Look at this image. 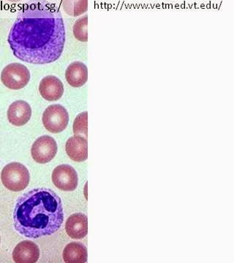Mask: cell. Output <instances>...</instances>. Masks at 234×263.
I'll use <instances>...</instances> for the list:
<instances>
[{
  "mask_svg": "<svg viewBox=\"0 0 234 263\" xmlns=\"http://www.w3.org/2000/svg\"><path fill=\"white\" fill-rule=\"evenodd\" d=\"M66 40L60 8L47 0H29L12 26L8 41L21 61L48 65L62 56Z\"/></svg>",
  "mask_w": 234,
  "mask_h": 263,
  "instance_id": "obj_1",
  "label": "cell"
},
{
  "mask_svg": "<svg viewBox=\"0 0 234 263\" xmlns=\"http://www.w3.org/2000/svg\"><path fill=\"white\" fill-rule=\"evenodd\" d=\"M63 221L61 198L49 189L30 190L15 203V229L26 238L34 239L53 234L61 228Z\"/></svg>",
  "mask_w": 234,
  "mask_h": 263,
  "instance_id": "obj_2",
  "label": "cell"
},
{
  "mask_svg": "<svg viewBox=\"0 0 234 263\" xmlns=\"http://www.w3.org/2000/svg\"><path fill=\"white\" fill-rule=\"evenodd\" d=\"M1 180L5 188L17 193L23 191L28 186L30 174L23 164L10 162L2 171Z\"/></svg>",
  "mask_w": 234,
  "mask_h": 263,
  "instance_id": "obj_3",
  "label": "cell"
},
{
  "mask_svg": "<svg viewBox=\"0 0 234 263\" xmlns=\"http://www.w3.org/2000/svg\"><path fill=\"white\" fill-rule=\"evenodd\" d=\"M30 72L21 63L9 64L1 72V81L8 89L19 90L25 87L30 80Z\"/></svg>",
  "mask_w": 234,
  "mask_h": 263,
  "instance_id": "obj_4",
  "label": "cell"
},
{
  "mask_svg": "<svg viewBox=\"0 0 234 263\" xmlns=\"http://www.w3.org/2000/svg\"><path fill=\"white\" fill-rule=\"evenodd\" d=\"M42 122L47 130L53 134H58L65 130L68 125V112L60 104L50 105L43 114Z\"/></svg>",
  "mask_w": 234,
  "mask_h": 263,
  "instance_id": "obj_5",
  "label": "cell"
},
{
  "mask_svg": "<svg viewBox=\"0 0 234 263\" xmlns=\"http://www.w3.org/2000/svg\"><path fill=\"white\" fill-rule=\"evenodd\" d=\"M58 146L55 138L49 136H43L38 138L33 143L31 155L37 163L46 164L55 158Z\"/></svg>",
  "mask_w": 234,
  "mask_h": 263,
  "instance_id": "obj_6",
  "label": "cell"
},
{
  "mask_svg": "<svg viewBox=\"0 0 234 263\" xmlns=\"http://www.w3.org/2000/svg\"><path fill=\"white\" fill-rule=\"evenodd\" d=\"M51 179L55 186L62 191H74L79 183L77 172L69 164H60L55 167Z\"/></svg>",
  "mask_w": 234,
  "mask_h": 263,
  "instance_id": "obj_7",
  "label": "cell"
},
{
  "mask_svg": "<svg viewBox=\"0 0 234 263\" xmlns=\"http://www.w3.org/2000/svg\"><path fill=\"white\" fill-rule=\"evenodd\" d=\"M39 92L47 101H57L64 94V85L55 76H47L39 84Z\"/></svg>",
  "mask_w": 234,
  "mask_h": 263,
  "instance_id": "obj_8",
  "label": "cell"
},
{
  "mask_svg": "<svg viewBox=\"0 0 234 263\" xmlns=\"http://www.w3.org/2000/svg\"><path fill=\"white\" fill-rule=\"evenodd\" d=\"M7 116L10 124L15 127H22L30 120L32 108L27 102L17 100L10 105Z\"/></svg>",
  "mask_w": 234,
  "mask_h": 263,
  "instance_id": "obj_9",
  "label": "cell"
},
{
  "mask_svg": "<svg viewBox=\"0 0 234 263\" xmlns=\"http://www.w3.org/2000/svg\"><path fill=\"white\" fill-rule=\"evenodd\" d=\"M16 263H35L40 257L38 246L31 240H23L17 245L12 254Z\"/></svg>",
  "mask_w": 234,
  "mask_h": 263,
  "instance_id": "obj_10",
  "label": "cell"
},
{
  "mask_svg": "<svg viewBox=\"0 0 234 263\" xmlns=\"http://www.w3.org/2000/svg\"><path fill=\"white\" fill-rule=\"evenodd\" d=\"M65 230L67 235L73 239H82L87 235V216L81 213H76L69 216L65 223Z\"/></svg>",
  "mask_w": 234,
  "mask_h": 263,
  "instance_id": "obj_11",
  "label": "cell"
},
{
  "mask_svg": "<svg viewBox=\"0 0 234 263\" xmlns=\"http://www.w3.org/2000/svg\"><path fill=\"white\" fill-rule=\"evenodd\" d=\"M67 156L74 162H84L88 158V142L84 137H70L65 144Z\"/></svg>",
  "mask_w": 234,
  "mask_h": 263,
  "instance_id": "obj_12",
  "label": "cell"
},
{
  "mask_svg": "<svg viewBox=\"0 0 234 263\" xmlns=\"http://www.w3.org/2000/svg\"><path fill=\"white\" fill-rule=\"evenodd\" d=\"M65 79L68 84L73 87H81L87 82V67L83 62H72L65 71Z\"/></svg>",
  "mask_w": 234,
  "mask_h": 263,
  "instance_id": "obj_13",
  "label": "cell"
},
{
  "mask_svg": "<svg viewBox=\"0 0 234 263\" xmlns=\"http://www.w3.org/2000/svg\"><path fill=\"white\" fill-rule=\"evenodd\" d=\"M62 257L66 263H85L87 261V249L80 242H72L64 249Z\"/></svg>",
  "mask_w": 234,
  "mask_h": 263,
  "instance_id": "obj_14",
  "label": "cell"
},
{
  "mask_svg": "<svg viewBox=\"0 0 234 263\" xmlns=\"http://www.w3.org/2000/svg\"><path fill=\"white\" fill-rule=\"evenodd\" d=\"M74 133L75 136L84 137L87 139L88 113L86 111L79 114L74 122Z\"/></svg>",
  "mask_w": 234,
  "mask_h": 263,
  "instance_id": "obj_15",
  "label": "cell"
},
{
  "mask_svg": "<svg viewBox=\"0 0 234 263\" xmlns=\"http://www.w3.org/2000/svg\"><path fill=\"white\" fill-rule=\"evenodd\" d=\"M88 18L87 15L76 21L74 26V34L78 41L87 42L88 41Z\"/></svg>",
  "mask_w": 234,
  "mask_h": 263,
  "instance_id": "obj_16",
  "label": "cell"
},
{
  "mask_svg": "<svg viewBox=\"0 0 234 263\" xmlns=\"http://www.w3.org/2000/svg\"><path fill=\"white\" fill-rule=\"evenodd\" d=\"M0 243H1V238H0Z\"/></svg>",
  "mask_w": 234,
  "mask_h": 263,
  "instance_id": "obj_17",
  "label": "cell"
}]
</instances>
